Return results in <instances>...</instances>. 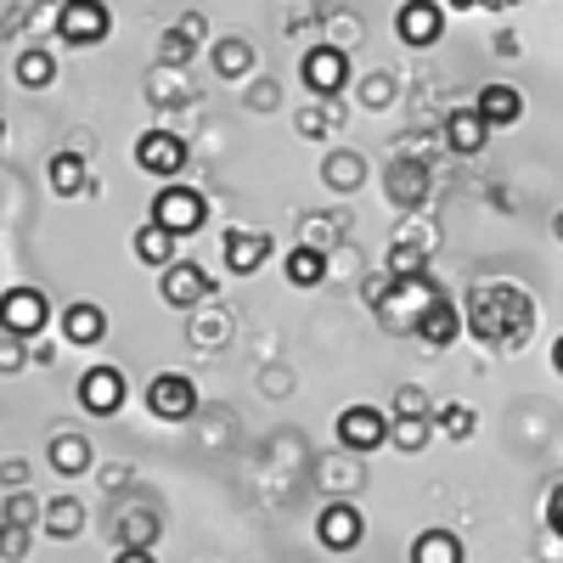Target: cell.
Listing matches in <instances>:
<instances>
[{"instance_id": "obj_1", "label": "cell", "mask_w": 563, "mask_h": 563, "mask_svg": "<svg viewBox=\"0 0 563 563\" xmlns=\"http://www.w3.org/2000/svg\"><path fill=\"white\" fill-rule=\"evenodd\" d=\"M519 294V288H474V333L485 339V344H519L525 339V327L530 321H519V316H501V305Z\"/></svg>"}, {"instance_id": "obj_2", "label": "cell", "mask_w": 563, "mask_h": 563, "mask_svg": "<svg viewBox=\"0 0 563 563\" xmlns=\"http://www.w3.org/2000/svg\"><path fill=\"white\" fill-rule=\"evenodd\" d=\"M389 429H395V422L378 411V406H344L339 411V422H333V434H339V445L344 451H384L389 445Z\"/></svg>"}, {"instance_id": "obj_3", "label": "cell", "mask_w": 563, "mask_h": 563, "mask_svg": "<svg viewBox=\"0 0 563 563\" xmlns=\"http://www.w3.org/2000/svg\"><path fill=\"white\" fill-rule=\"evenodd\" d=\"M434 299H440V288L429 282V271H422V276H395V299H378V310H384L389 327H411L417 333L422 310H429Z\"/></svg>"}, {"instance_id": "obj_4", "label": "cell", "mask_w": 563, "mask_h": 563, "mask_svg": "<svg viewBox=\"0 0 563 563\" xmlns=\"http://www.w3.org/2000/svg\"><path fill=\"white\" fill-rule=\"evenodd\" d=\"M108 29H113V18L102 0H63V18H57L63 45H102Z\"/></svg>"}, {"instance_id": "obj_5", "label": "cell", "mask_w": 563, "mask_h": 563, "mask_svg": "<svg viewBox=\"0 0 563 563\" xmlns=\"http://www.w3.org/2000/svg\"><path fill=\"white\" fill-rule=\"evenodd\" d=\"M203 198L192 192V186H164V192L153 198V220L169 225L175 238H192V231H203Z\"/></svg>"}, {"instance_id": "obj_6", "label": "cell", "mask_w": 563, "mask_h": 563, "mask_svg": "<svg viewBox=\"0 0 563 563\" xmlns=\"http://www.w3.org/2000/svg\"><path fill=\"white\" fill-rule=\"evenodd\" d=\"M147 406L164 422H186V417L198 411V384L186 378V372H158V378L147 384Z\"/></svg>"}, {"instance_id": "obj_7", "label": "cell", "mask_w": 563, "mask_h": 563, "mask_svg": "<svg viewBox=\"0 0 563 563\" xmlns=\"http://www.w3.org/2000/svg\"><path fill=\"white\" fill-rule=\"evenodd\" d=\"M0 321H7V333L34 339V333H45V321H52V299H45L40 288H12L7 299H0Z\"/></svg>"}, {"instance_id": "obj_8", "label": "cell", "mask_w": 563, "mask_h": 563, "mask_svg": "<svg viewBox=\"0 0 563 563\" xmlns=\"http://www.w3.org/2000/svg\"><path fill=\"white\" fill-rule=\"evenodd\" d=\"M209 271L203 265H192V260H175V265H164V276H158V294H164V305H175V310H186V305H203L209 299Z\"/></svg>"}, {"instance_id": "obj_9", "label": "cell", "mask_w": 563, "mask_h": 563, "mask_svg": "<svg viewBox=\"0 0 563 563\" xmlns=\"http://www.w3.org/2000/svg\"><path fill=\"white\" fill-rule=\"evenodd\" d=\"M299 74H305V85L316 90V97H339L344 79H350V57L339 52V45H316V52H305Z\"/></svg>"}, {"instance_id": "obj_10", "label": "cell", "mask_w": 563, "mask_h": 563, "mask_svg": "<svg viewBox=\"0 0 563 563\" xmlns=\"http://www.w3.org/2000/svg\"><path fill=\"white\" fill-rule=\"evenodd\" d=\"M316 536H321V547H327V552H350V547H361V536H366V519H361V507H350V501H333V507H321V519H316Z\"/></svg>"}, {"instance_id": "obj_11", "label": "cell", "mask_w": 563, "mask_h": 563, "mask_svg": "<svg viewBox=\"0 0 563 563\" xmlns=\"http://www.w3.org/2000/svg\"><path fill=\"white\" fill-rule=\"evenodd\" d=\"M79 406L97 411V417H113L124 406V372L119 366H90L79 378Z\"/></svg>"}, {"instance_id": "obj_12", "label": "cell", "mask_w": 563, "mask_h": 563, "mask_svg": "<svg viewBox=\"0 0 563 563\" xmlns=\"http://www.w3.org/2000/svg\"><path fill=\"white\" fill-rule=\"evenodd\" d=\"M462 316H467V310H462L451 294H440L429 310H422V321H417V339L429 344V350H445V344H456V339H462V327H467Z\"/></svg>"}, {"instance_id": "obj_13", "label": "cell", "mask_w": 563, "mask_h": 563, "mask_svg": "<svg viewBox=\"0 0 563 563\" xmlns=\"http://www.w3.org/2000/svg\"><path fill=\"white\" fill-rule=\"evenodd\" d=\"M135 164L147 169V175H180V164H186V141L169 135V130H147V135L135 141Z\"/></svg>"}, {"instance_id": "obj_14", "label": "cell", "mask_w": 563, "mask_h": 563, "mask_svg": "<svg viewBox=\"0 0 563 563\" xmlns=\"http://www.w3.org/2000/svg\"><path fill=\"white\" fill-rule=\"evenodd\" d=\"M440 29H445V12L434 7V0H406V7L395 12V34L406 45H434Z\"/></svg>"}, {"instance_id": "obj_15", "label": "cell", "mask_w": 563, "mask_h": 563, "mask_svg": "<svg viewBox=\"0 0 563 563\" xmlns=\"http://www.w3.org/2000/svg\"><path fill=\"white\" fill-rule=\"evenodd\" d=\"M265 260H271V238H265V231H225V271L254 276Z\"/></svg>"}, {"instance_id": "obj_16", "label": "cell", "mask_w": 563, "mask_h": 563, "mask_svg": "<svg viewBox=\"0 0 563 563\" xmlns=\"http://www.w3.org/2000/svg\"><path fill=\"white\" fill-rule=\"evenodd\" d=\"M63 339H68V344H102V339H108V310L90 305V299L68 305V310H63Z\"/></svg>"}, {"instance_id": "obj_17", "label": "cell", "mask_w": 563, "mask_h": 563, "mask_svg": "<svg viewBox=\"0 0 563 563\" xmlns=\"http://www.w3.org/2000/svg\"><path fill=\"white\" fill-rule=\"evenodd\" d=\"M411 563H467V547L456 530H422L411 541Z\"/></svg>"}, {"instance_id": "obj_18", "label": "cell", "mask_w": 563, "mask_h": 563, "mask_svg": "<svg viewBox=\"0 0 563 563\" xmlns=\"http://www.w3.org/2000/svg\"><path fill=\"white\" fill-rule=\"evenodd\" d=\"M479 119L496 130V124H519L525 119V97L512 85H485L479 90Z\"/></svg>"}, {"instance_id": "obj_19", "label": "cell", "mask_w": 563, "mask_h": 563, "mask_svg": "<svg viewBox=\"0 0 563 563\" xmlns=\"http://www.w3.org/2000/svg\"><path fill=\"white\" fill-rule=\"evenodd\" d=\"M389 440H395L406 456L429 451V440H434V417H429V411H395V429H389Z\"/></svg>"}, {"instance_id": "obj_20", "label": "cell", "mask_w": 563, "mask_h": 563, "mask_svg": "<svg viewBox=\"0 0 563 563\" xmlns=\"http://www.w3.org/2000/svg\"><path fill=\"white\" fill-rule=\"evenodd\" d=\"M90 462H97L90 440H79V434H57V440H52V467H57L63 479H79V474H90Z\"/></svg>"}, {"instance_id": "obj_21", "label": "cell", "mask_w": 563, "mask_h": 563, "mask_svg": "<svg viewBox=\"0 0 563 563\" xmlns=\"http://www.w3.org/2000/svg\"><path fill=\"white\" fill-rule=\"evenodd\" d=\"M422 192H429V169H422L417 158H400V164L389 169V198H395L400 209H411V203H422Z\"/></svg>"}, {"instance_id": "obj_22", "label": "cell", "mask_w": 563, "mask_h": 563, "mask_svg": "<svg viewBox=\"0 0 563 563\" xmlns=\"http://www.w3.org/2000/svg\"><path fill=\"white\" fill-rule=\"evenodd\" d=\"M175 243H180L175 231L153 220V225H141V231H135V260H147V265L164 271V265H175Z\"/></svg>"}, {"instance_id": "obj_23", "label": "cell", "mask_w": 563, "mask_h": 563, "mask_svg": "<svg viewBox=\"0 0 563 563\" xmlns=\"http://www.w3.org/2000/svg\"><path fill=\"white\" fill-rule=\"evenodd\" d=\"M45 536L52 541H74L79 530H85V507L74 501V496H57V501H45Z\"/></svg>"}, {"instance_id": "obj_24", "label": "cell", "mask_w": 563, "mask_h": 563, "mask_svg": "<svg viewBox=\"0 0 563 563\" xmlns=\"http://www.w3.org/2000/svg\"><path fill=\"white\" fill-rule=\"evenodd\" d=\"M45 180H52V192H57V198H79V192H85V180H90V169H85L79 153H57L52 169H45Z\"/></svg>"}, {"instance_id": "obj_25", "label": "cell", "mask_w": 563, "mask_h": 563, "mask_svg": "<svg viewBox=\"0 0 563 563\" xmlns=\"http://www.w3.org/2000/svg\"><path fill=\"white\" fill-rule=\"evenodd\" d=\"M485 135H490V124L479 119V108H474V113H451V119H445V141H451L456 153H479V147H485Z\"/></svg>"}, {"instance_id": "obj_26", "label": "cell", "mask_w": 563, "mask_h": 563, "mask_svg": "<svg viewBox=\"0 0 563 563\" xmlns=\"http://www.w3.org/2000/svg\"><path fill=\"white\" fill-rule=\"evenodd\" d=\"M209 63H214V74H220V79H238V74H249V68H254V45H249V40H214Z\"/></svg>"}, {"instance_id": "obj_27", "label": "cell", "mask_w": 563, "mask_h": 563, "mask_svg": "<svg viewBox=\"0 0 563 563\" xmlns=\"http://www.w3.org/2000/svg\"><path fill=\"white\" fill-rule=\"evenodd\" d=\"M288 282H294V288H321V282H327V254L321 249H294L288 254Z\"/></svg>"}, {"instance_id": "obj_28", "label": "cell", "mask_w": 563, "mask_h": 563, "mask_svg": "<svg viewBox=\"0 0 563 563\" xmlns=\"http://www.w3.org/2000/svg\"><path fill=\"white\" fill-rule=\"evenodd\" d=\"M434 429L445 434V440H474V429H479V417H474V406H440L434 411Z\"/></svg>"}, {"instance_id": "obj_29", "label": "cell", "mask_w": 563, "mask_h": 563, "mask_svg": "<svg viewBox=\"0 0 563 563\" xmlns=\"http://www.w3.org/2000/svg\"><path fill=\"white\" fill-rule=\"evenodd\" d=\"M18 79H23L29 90H45V85L57 79V57H52V52H23V57H18Z\"/></svg>"}, {"instance_id": "obj_30", "label": "cell", "mask_w": 563, "mask_h": 563, "mask_svg": "<svg viewBox=\"0 0 563 563\" xmlns=\"http://www.w3.org/2000/svg\"><path fill=\"white\" fill-rule=\"evenodd\" d=\"M366 180V164L355 153H333L327 158V186H339V192H355V186Z\"/></svg>"}, {"instance_id": "obj_31", "label": "cell", "mask_w": 563, "mask_h": 563, "mask_svg": "<svg viewBox=\"0 0 563 563\" xmlns=\"http://www.w3.org/2000/svg\"><path fill=\"white\" fill-rule=\"evenodd\" d=\"M422 265H429V249H406V243L389 249V276H422Z\"/></svg>"}, {"instance_id": "obj_32", "label": "cell", "mask_w": 563, "mask_h": 563, "mask_svg": "<svg viewBox=\"0 0 563 563\" xmlns=\"http://www.w3.org/2000/svg\"><path fill=\"white\" fill-rule=\"evenodd\" d=\"M40 519H45V507L29 490H12L7 496V525H40Z\"/></svg>"}, {"instance_id": "obj_33", "label": "cell", "mask_w": 563, "mask_h": 563, "mask_svg": "<svg viewBox=\"0 0 563 563\" xmlns=\"http://www.w3.org/2000/svg\"><path fill=\"white\" fill-rule=\"evenodd\" d=\"M192 339H198V344H220V339H231V316H203V321H192Z\"/></svg>"}, {"instance_id": "obj_34", "label": "cell", "mask_w": 563, "mask_h": 563, "mask_svg": "<svg viewBox=\"0 0 563 563\" xmlns=\"http://www.w3.org/2000/svg\"><path fill=\"white\" fill-rule=\"evenodd\" d=\"M158 57H164V63H186V57H192V34H186V29H169L164 45H158Z\"/></svg>"}, {"instance_id": "obj_35", "label": "cell", "mask_w": 563, "mask_h": 563, "mask_svg": "<svg viewBox=\"0 0 563 563\" xmlns=\"http://www.w3.org/2000/svg\"><path fill=\"white\" fill-rule=\"evenodd\" d=\"M153 530H158L153 512H141V519H124V541H130V547H153Z\"/></svg>"}, {"instance_id": "obj_36", "label": "cell", "mask_w": 563, "mask_h": 563, "mask_svg": "<svg viewBox=\"0 0 563 563\" xmlns=\"http://www.w3.org/2000/svg\"><path fill=\"white\" fill-rule=\"evenodd\" d=\"M361 97H366V108H384V102L395 97V85L378 74V79H366V90H361Z\"/></svg>"}, {"instance_id": "obj_37", "label": "cell", "mask_w": 563, "mask_h": 563, "mask_svg": "<svg viewBox=\"0 0 563 563\" xmlns=\"http://www.w3.org/2000/svg\"><path fill=\"white\" fill-rule=\"evenodd\" d=\"M23 552H29V525H7V558L18 563Z\"/></svg>"}, {"instance_id": "obj_38", "label": "cell", "mask_w": 563, "mask_h": 563, "mask_svg": "<svg viewBox=\"0 0 563 563\" xmlns=\"http://www.w3.org/2000/svg\"><path fill=\"white\" fill-rule=\"evenodd\" d=\"M547 530H552V536H563V485L547 496Z\"/></svg>"}, {"instance_id": "obj_39", "label": "cell", "mask_w": 563, "mask_h": 563, "mask_svg": "<svg viewBox=\"0 0 563 563\" xmlns=\"http://www.w3.org/2000/svg\"><path fill=\"white\" fill-rule=\"evenodd\" d=\"M395 411H429V400H422V389H400L395 395Z\"/></svg>"}, {"instance_id": "obj_40", "label": "cell", "mask_w": 563, "mask_h": 563, "mask_svg": "<svg viewBox=\"0 0 563 563\" xmlns=\"http://www.w3.org/2000/svg\"><path fill=\"white\" fill-rule=\"evenodd\" d=\"M0 366H7V372L23 366V339H18V333H7V361H0Z\"/></svg>"}, {"instance_id": "obj_41", "label": "cell", "mask_w": 563, "mask_h": 563, "mask_svg": "<svg viewBox=\"0 0 563 563\" xmlns=\"http://www.w3.org/2000/svg\"><path fill=\"white\" fill-rule=\"evenodd\" d=\"M113 563H153V547H124Z\"/></svg>"}, {"instance_id": "obj_42", "label": "cell", "mask_w": 563, "mask_h": 563, "mask_svg": "<svg viewBox=\"0 0 563 563\" xmlns=\"http://www.w3.org/2000/svg\"><path fill=\"white\" fill-rule=\"evenodd\" d=\"M467 7H496V0H451V12H467Z\"/></svg>"}, {"instance_id": "obj_43", "label": "cell", "mask_w": 563, "mask_h": 563, "mask_svg": "<svg viewBox=\"0 0 563 563\" xmlns=\"http://www.w3.org/2000/svg\"><path fill=\"white\" fill-rule=\"evenodd\" d=\"M552 366H558V378H563V339L552 344Z\"/></svg>"}, {"instance_id": "obj_44", "label": "cell", "mask_w": 563, "mask_h": 563, "mask_svg": "<svg viewBox=\"0 0 563 563\" xmlns=\"http://www.w3.org/2000/svg\"><path fill=\"white\" fill-rule=\"evenodd\" d=\"M552 231H558V243H563V214H558V220H552Z\"/></svg>"}]
</instances>
